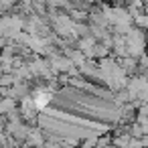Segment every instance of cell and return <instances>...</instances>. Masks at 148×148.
Wrapping results in <instances>:
<instances>
[{
  "label": "cell",
  "mask_w": 148,
  "mask_h": 148,
  "mask_svg": "<svg viewBox=\"0 0 148 148\" xmlns=\"http://www.w3.org/2000/svg\"><path fill=\"white\" fill-rule=\"evenodd\" d=\"M35 101H37V106H39V108H43V106L49 101V95H37V97H35Z\"/></svg>",
  "instance_id": "1"
}]
</instances>
